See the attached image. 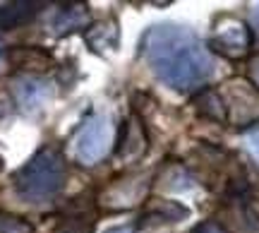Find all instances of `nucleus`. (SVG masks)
Here are the masks:
<instances>
[{
  "label": "nucleus",
  "mask_w": 259,
  "mask_h": 233,
  "mask_svg": "<svg viewBox=\"0 0 259 233\" xmlns=\"http://www.w3.org/2000/svg\"><path fill=\"white\" fill-rule=\"evenodd\" d=\"M142 58L158 82L180 94L204 87L216 72V60L199 36L178 22L149 27L142 36Z\"/></svg>",
  "instance_id": "f257e3e1"
},
{
  "label": "nucleus",
  "mask_w": 259,
  "mask_h": 233,
  "mask_svg": "<svg viewBox=\"0 0 259 233\" xmlns=\"http://www.w3.org/2000/svg\"><path fill=\"white\" fill-rule=\"evenodd\" d=\"M15 192L27 205H46L65 187V161L58 149L44 147L15 173Z\"/></svg>",
  "instance_id": "f03ea898"
},
{
  "label": "nucleus",
  "mask_w": 259,
  "mask_h": 233,
  "mask_svg": "<svg viewBox=\"0 0 259 233\" xmlns=\"http://www.w3.org/2000/svg\"><path fill=\"white\" fill-rule=\"evenodd\" d=\"M113 144V123L111 115L106 113H96L89 121L84 123V128L77 132L72 144V154L74 159L84 164V166H94L99 164Z\"/></svg>",
  "instance_id": "7ed1b4c3"
},
{
  "label": "nucleus",
  "mask_w": 259,
  "mask_h": 233,
  "mask_svg": "<svg viewBox=\"0 0 259 233\" xmlns=\"http://www.w3.org/2000/svg\"><path fill=\"white\" fill-rule=\"evenodd\" d=\"M12 96L24 113H36L56 96V87L46 77L22 75L12 80Z\"/></svg>",
  "instance_id": "20e7f679"
},
{
  "label": "nucleus",
  "mask_w": 259,
  "mask_h": 233,
  "mask_svg": "<svg viewBox=\"0 0 259 233\" xmlns=\"http://www.w3.org/2000/svg\"><path fill=\"white\" fill-rule=\"evenodd\" d=\"M211 44L219 51H223L226 56H240L247 48V29L242 27L240 22H228L216 31Z\"/></svg>",
  "instance_id": "39448f33"
},
{
  "label": "nucleus",
  "mask_w": 259,
  "mask_h": 233,
  "mask_svg": "<svg viewBox=\"0 0 259 233\" xmlns=\"http://www.w3.org/2000/svg\"><path fill=\"white\" fill-rule=\"evenodd\" d=\"M87 10L82 5H72V8H60L56 12V17L51 19V31L53 34H67V31H72V29H79L82 24H87Z\"/></svg>",
  "instance_id": "423d86ee"
},
{
  "label": "nucleus",
  "mask_w": 259,
  "mask_h": 233,
  "mask_svg": "<svg viewBox=\"0 0 259 233\" xmlns=\"http://www.w3.org/2000/svg\"><path fill=\"white\" fill-rule=\"evenodd\" d=\"M31 12H36V5H34V3L3 5V8H0V29H15L17 24L27 22Z\"/></svg>",
  "instance_id": "0eeeda50"
},
{
  "label": "nucleus",
  "mask_w": 259,
  "mask_h": 233,
  "mask_svg": "<svg viewBox=\"0 0 259 233\" xmlns=\"http://www.w3.org/2000/svg\"><path fill=\"white\" fill-rule=\"evenodd\" d=\"M111 34L118 36V27H115L113 22L111 24H103V27H94L92 34H89V41H92V46L99 48V51H101L103 46L115 51V48H118V38H111Z\"/></svg>",
  "instance_id": "6e6552de"
},
{
  "label": "nucleus",
  "mask_w": 259,
  "mask_h": 233,
  "mask_svg": "<svg viewBox=\"0 0 259 233\" xmlns=\"http://www.w3.org/2000/svg\"><path fill=\"white\" fill-rule=\"evenodd\" d=\"M0 233H31V228L24 221H19L17 216L3 214L0 216Z\"/></svg>",
  "instance_id": "1a4fd4ad"
},
{
  "label": "nucleus",
  "mask_w": 259,
  "mask_h": 233,
  "mask_svg": "<svg viewBox=\"0 0 259 233\" xmlns=\"http://www.w3.org/2000/svg\"><path fill=\"white\" fill-rule=\"evenodd\" d=\"M242 142H245V147H247V151H250L252 157L259 161V128H252V130L245 132V137H242Z\"/></svg>",
  "instance_id": "9d476101"
},
{
  "label": "nucleus",
  "mask_w": 259,
  "mask_h": 233,
  "mask_svg": "<svg viewBox=\"0 0 259 233\" xmlns=\"http://www.w3.org/2000/svg\"><path fill=\"white\" fill-rule=\"evenodd\" d=\"M250 19H252V27H254V31H257V36H259V5H254V8L250 10Z\"/></svg>",
  "instance_id": "9b49d317"
},
{
  "label": "nucleus",
  "mask_w": 259,
  "mask_h": 233,
  "mask_svg": "<svg viewBox=\"0 0 259 233\" xmlns=\"http://www.w3.org/2000/svg\"><path fill=\"white\" fill-rule=\"evenodd\" d=\"M197 233H223L219 226H213V224H204V226H199L197 228Z\"/></svg>",
  "instance_id": "f8f14e48"
},
{
  "label": "nucleus",
  "mask_w": 259,
  "mask_h": 233,
  "mask_svg": "<svg viewBox=\"0 0 259 233\" xmlns=\"http://www.w3.org/2000/svg\"><path fill=\"white\" fill-rule=\"evenodd\" d=\"M103 233H135L130 226H111V228H106Z\"/></svg>",
  "instance_id": "ddd939ff"
},
{
  "label": "nucleus",
  "mask_w": 259,
  "mask_h": 233,
  "mask_svg": "<svg viewBox=\"0 0 259 233\" xmlns=\"http://www.w3.org/2000/svg\"><path fill=\"white\" fill-rule=\"evenodd\" d=\"M250 75H252V80H254V84L259 87V58L252 63V67H250Z\"/></svg>",
  "instance_id": "4468645a"
},
{
  "label": "nucleus",
  "mask_w": 259,
  "mask_h": 233,
  "mask_svg": "<svg viewBox=\"0 0 259 233\" xmlns=\"http://www.w3.org/2000/svg\"><path fill=\"white\" fill-rule=\"evenodd\" d=\"M3 53H5V51H3V46H0V63H3Z\"/></svg>",
  "instance_id": "2eb2a0df"
}]
</instances>
